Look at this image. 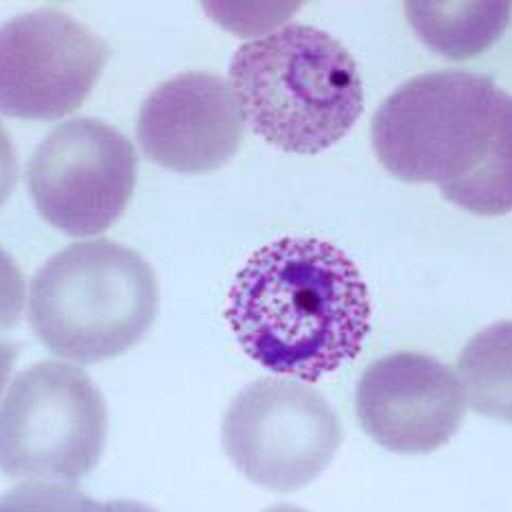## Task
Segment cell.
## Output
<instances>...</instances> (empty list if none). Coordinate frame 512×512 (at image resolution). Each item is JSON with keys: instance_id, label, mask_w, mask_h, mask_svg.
<instances>
[{"instance_id": "6da1fadb", "label": "cell", "mask_w": 512, "mask_h": 512, "mask_svg": "<svg viewBox=\"0 0 512 512\" xmlns=\"http://www.w3.org/2000/svg\"><path fill=\"white\" fill-rule=\"evenodd\" d=\"M226 320L256 364L313 383L362 351L370 296L357 265L333 243L283 237L241 267Z\"/></svg>"}, {"instance_id": "7a4b0ae2", "label": "cell", "mask_w": 512, "mask_h": 512, "mask_svg": "<svg viewBox=\"0 0 512 512\" xmlns=\"http://www.w3.org/2000/svg\"><path fill=\"white\" fill-rule=\"evenodd\" d=\"M379 162L403 182L436 184L482 217L512 213V97L462 71L418 75L372 119Z\"/></svg>"}, {"instance_id": "3957f363", "label": "cell", "mask_w": 512, "mask_h": 512, "mask_svg": "<svg viewBox=\"0 0 512 512\" xmlns=\"http://www.w3.org/2000/svg\"><path fill=\"white\" fill-rule=\"evenodd\" d=\"M230 81L243 119L289 154L313 156L333 147L364 112L355 60L316 27L289 25L241 44Z\"/></svg>"}, {"instance_id": "277c9868", "label": "cell", "mask_w": 512, "mask_h": 512, "mask_svg": "<svg viewBox=\"0 0 512 512\" xmlns=\"http://www.w3.org/2000/svg\"><path fill=\"white\" fill-rule=\"evenodd\" d=\"M156 316V274L123 243H73L33 276L31 329L53 355L77 364H99L127 353Z\"/></svg>"}, {"instance_id": "5b68a950", "label": "cell", "mask_w": 512, "mask_h": 512, "mask_svg": "<svg viewBox=\"0 0 512 512\" xmlns=\"http://www.w3.org/2000/svg\"><path fill=\"white\" fill-rule=\"evenodd\" d=\"M108 407L84 370L40 362L0 403V471L20 480L77 484L106 447Z\"/></svg>"}, {"instance_id": "8992f818", "label": "cell", "mask_w": 512, "mask_h": 512, "mask_svg": "<svg viewBox=\"0 0 512 512\" xmlns=\"http://www.w3.org/2000/svg\"><path fill=\"white\" fill-rule=\"evenodd\" d=\"M221 442L250 482L289 493L329 467L342 445V425L320 392L298 381L265 377L232 399Z\"/></svg>"}, {"instance_id": "52a82bcc", "label": "cell", "mask_w": 512, "mask_h": 512, "mask_svg": "<svg viewBox=\"0 0 512 512\" xmlns=\"http://www.w3.org/2000/svg\"><path fill=\"white\" fill-rule=\"evenodd\" d=\"M138 160L132 143L97 119H73L44 138L27 167L38 213L68 237L106 232L130 204Z\"/></svg>"}, {"instance_id": "ba28073f", "label": "cell", "mask_w": 512, "mask_h": 512, "mask_svg": "<svg viewBox=\"0 0 512 512\" xmlns=\"http://www.w3.org/2000/svg\"><path fill=\"white\" fill-rule=\"evenodd\" d=\"M110 46L60 9H38L0 27V114L57 121L95 90Z\"/></svg>"}, {"instance_id": "9c48e42d", "label": "cell", "mask_w": 512, "mask_h": 512, "mask_svg": "<svg viewBox=\"0 0 512 512\" xmlns=\"http://www.w3.org/2000/svg\"><path fill=\"white\" fill-rule=\"evenodd\" d=\"M464 414L462 381L429 355H386L370 364L357 383V418L364 432L403 456L445 447Z\"/></svg>"}, {"instance_id": "30bf717a", "label": "cell", "mask_w": 512, "mask_h": 512, "mask_svg": "<svg viewBox=\"0 0 512 512\" xmlns=\"http://www.w3.org/2000/svg\"><path fill=\"white\" fill-rule=\"evenodd\" d=\"M145 156L178 173H208L237 154L246 123L224 79L182 73L145 99L136 127Z\"/></svg>"}, {"instance_id": "8fae6325", "label": "cell", "mask_w": 512, "mask_h": 512, "mask_svg": "<svg viewBox=\"0 0 512 512\" xmlns=\"http://www.w3.org/2000/svg\"><path fill=\"white\" fill-rule=\"evenodd\" d=\"M405 14L429 49L469 60L502 38L512 3H407Z\"/></svg>"}, {"instance_id": "7c38bea8", "label": "cell", "mask_w": 512, "mask_h": 512, "mask_svg": "<svg viewBox=\"0 0 512 512\" xmlns=\"http://www.w3.org/2000/svg\"><path fill=\"white\" fill-rule=\"evenodd\" d=\"M458 370L473 410L512 425V322L477 333L464 346Z\"/></svg>"}, {"instance_id": "4fadbf2b", "label": "cell", "mask_w": 512, "mask_h": 512, "mask_svg": "<svg viewBox=\"0 0 512 512\" xmlns=\"http://www.w3.org/2000/svg\"><path fill=\"white\" fill-rule=\"evenodd\" d=\"M0 512H106V508L73 484L31 482L0 497Z\"/></svg>"}, {"instance_id": "5bb4252c", "label": "cell", "mask_w": 512, "mask_h": 512, "mask_svg": "<svg viewBox=\"0 0 512 512\" xmlns=\"http://www.w3.org/2000/svg\"><path fill=\"white\" fill-rule=\"evenodd\" d=\"M25 307V278L11 254L0 248V333L14 329Z\"/></svg>"}, {"instance_id": "9a60e30c", "label": "cell", "mask_w": 512, "mask_h": 512, "mask_svg": "<svg viewBox=\"0 0 512 512\" xmlns=\"http://www.w3.org/2000/svg\"><path fill=\"white\" fill-rule=\"evenodd\" d=\"M18 180V154L7 130L0 123V206L7 202V197L14 191Z\"/></svg>"}, {"instance_id": "2e32d148", "label": "cell", "mask_w": 512, "mask_h": 512, "mask_svg": "<svg viewBox=\"0 0 512 512\" xmlns=\"http://www.w3.org/2000/svg\"><path fill=\"white\" fill-rule=\"evenodd\" d=\"M16 357H18V351H16L14 344L0 342V394H3V390L7 386Z\"/></svg>"}, {"instance_id": "e0dca14e", "label": "cell", "mask_w": 512, "mask_h": 512, "mask_svg": "<svg viewBox=\"0 0 512 512\" xmlns=\"http://www.w3.org/2000/svg\"><path fill=\"white\" fill-rule=\"evenodd\" d=\"M103 508H106V512H156L154 508L138 502H127V499H121V502H110Z\"/></svg>"}, {"instance_id": "ac0fdd59", "label": "cell", "mask_w": 512, "mask_h": 512, "mask_svg": "<svg viewBox=\"0 0 512 512\" xmlns=\"http://www.w3.org/2000/svg\"><path fill=\"white\" fill-rule=\"evenodd\" d=\"M265 512H307V510H302V508H298V506H289V504H281V506H274V508H270V510H265Z\"/></svg>"}]
</instances>
